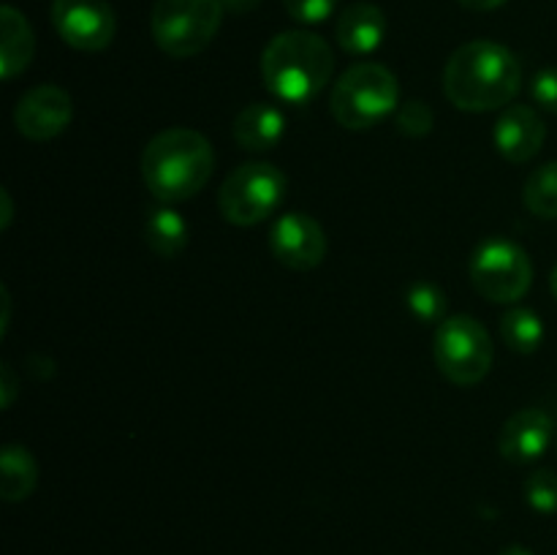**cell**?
Instances as JSON below:
<instances>
[{
    "label": "cell",
    "instance_id": "6da1fadb",
    "mask_svg": "<svg viewBox=\"0 0 557 555\" xmlns=\"http://www.w3.org/2000/svg\"><path fill=\"white\" fill-rule=\"evenodd\" d=\"M520 87V58L498 41H468L446 60L444 92L462 112H495L511 107Z\"/></svg>",
    "mask_w": 557,
    "mask_h": 555
},
{
    "label": "cell",
    "instance_id": "7a4b0ae2",
    "mask_svg": "<svg viewBox=\"0 0 557 555\" xmlns=\"http://www.w3.org/2000/svg\"><path fill=\"white\" fill-rule=\"evenodd\" d=\"M215 172L210 139L194 128H166L141 152V180L163 205H180L205 190Z\"/></svg>",
    "mask_w": 557,
    "mask_h": 555
},
{
    "label": "cell",
    "instance_id": "3957f363",
    "mask_svg": "<svg viewBox=\"0 0 557 555\" xmlns=\"http://www.w3.org/2000/svg\"><path fill=\"white\" fill-rule=\"evenodd\" d=\"M335 71L332 47L310 30L277 33L261 54V76L277 101L302 107L321 96Z\"/></svg>",
    "mask_w": 557,
    "mask_h": 555
},
{
    "label": "cell",
    "instance_id": "277c9868",
    "mask_svg": "<svg viewBox=\"0 0 557 555\" xmlns=\"http://www.w3.org/2000/svg\"><path fill=\"white\" fill-rule=\"evenodd\" d=\"M400 107L397 76L381 63H357L332 85V118L348 131H368L384 123Z\"/></svg>",
    "mask_w": 557,
    "mask_h": 555
},
{
    "label": "cell",
    "instance_id": "5b68a950",
    "mask_svg": "<svg viewBox=\"0 0 557 555\" xmlns=\"http://www.w3.org/2000/svg\"><path fill=\"white\" fill-rule=\"evenodd\" d=\"M223 22L221 0H156L150 11V33L169 58H194L205 52Z\"/></svg>",
    "mask_w": 557,
    "mask_h": 555
},
{
    "label": "cell",
    "instance_id": "8992f818",
    "mask_svg": "<svg viewBox=\"0 0 557 555\" xmlns=\"http://www.w3.org/2000/svg\"><path fill=\"white\" fill-rule=\"evenodd\" d=\"M433 357L441 373L457 386H473L493 370L495 343L487 326L468 313L446 316L433 335Z\"/></svg>",
    "mask_w": 557,
    "mask_h": 555
},
{
    "label": "cell",
    "instance_id": "52a82bcc",
    "mask_svg": "<svg viewBox=\"0 0 557 555\" xmlns=\"http://www.w3.org/2000/svg\"><path fill=\"white\" fill-rule=\"evenodd\" d=\"M286 174L267 161H250L234 169L218 190L221 215L234 226H256L281 207Z\"/></svg>",
    "mask_w": 557,
    "mask_h": 555
},
{
    "label": "cell",
    "instance_id": "ba28073f",
    "mask_svg": "<svg viewBox=\"0 0 557 555\" xmlns=\"http://www.w3.org/2000/svg\"><path fill=\"white\" fill-rule=\"evenodd\" d=\"M471 283L484 299L511 305L528 294L533 283L531 256L515 239H484L471 259Z\"/></svg>",
    "mask_w": 557,
    "mask_h": 555
},
{
    "label": "cell",
    "instance_id": "9c48e42d",
    "mask_svg": "<svg viewBox=\"0 0 557 555\" xmlns=\"http://www.w3.org/2000/svg\"><path fill=\"white\" fill-rule=\"evenodd\" d=\"M52 25L69 47L103 52L114 41L117 16L107 0H54Z\"/></svg>",
    "mask_w": 557,
    "mask_h": 555
},
{
    "label": "cell",
    "instance_id": "30bf717a",
    "mask_svg": "<svg viewBox=\"0 0 557 555\" xmlns=\"http://www.w3.org/2000/svg\"><path fill=\"white\" fill-rule=\"evenodd\" d=\"M326 232L308 212H286L275 221L270 232V250L283 267L297 272L315 270L324 261Z\"/></svg>",
    "mask_w": 557,
    "mask_h": 555
},
{
    "label": "cell",
    "instance_id": "8fae6325",
    "mask_svg": "<svg viewBox=\"0 0 557 555\" xmlns=\"http://www.w3.org/2000/svg\"><path fill=\"white\" fill-rule=\"evenodd\" d=\"M71 96L58 85H38L16 101L14 125L25 139L49 141L71 123Z\"/></svg>",
    "mask_w": 557,
    "mask_h": 555
},
{
    "label": "cell",
    "instance_id": "7c38bea8",
    "mask_svg": "<svg viewBox=\"0 0 557 555\" xmlns=\"http://www.w3.org/2000/svg\"><path fill=\"white\" fill-rule=\"evenodd\" d=\"M495 150L511 163H528L542 152L544 141H547V125L539 118L536 109L522 107V103H511L500 112L493 128Z\"/></svg>",
    "mask_w": 557,
    "mask_h": 555
},
{
    "label": "cell",
    "instance_id": "4fadbf2b",
    "mask_svg": "<svg viewBox=\"0 0 557 555\" xmlns=\"http://www.w3.org/2000/svg\"><path fill=\"white\" fill-rule=\"evenodd\" d=\"M555 424L553 417L542 408H522V411L511 414L506 424L500 428L498 435V452L509 462H533L547 452L549 441H553Z\"/></svg>",
    "mask_w": 557,
    "mask_h": 555
},
{
    "label": "cell",
    "instance_id": "5bb4252c",
    "mask_svg": "<svg viewBox=\"0 0 557 555\" xmlns=\"http://www.w3.org/2000/svg\"><path fill=\"white\" fill-rule=\"evenodd\" d=\"M335 33L348 54H373L386 38V16L375 3H351L337 20Z\"/></svg>",
    "mask_w": 557,
    "mask_h": 555
},
{
    "label": "cell",
    "instance_id": "9a60e30c",
    "mask_svg": "<svg viewBox=\"0 0 557 555\" xmlns=\"http://www.w3.org/2000/svg\"><path fill=\"white\" fill-rule=\"evenodd\" d=\"M286 136V118L275 103L253 101L234 118V141L248 152L275 150Z\"/></svg>",
    "mask_w": 557,
    "mask_h": 555
},
{
    "label": "cell",
    "instance_id": "2e32d148",
    "mask_svg": "<svg viewBox=\"0 0 557 555\" xmlns=\"http://www.w3.org/2000/svg\"><path fill=\"white\" fill-rule=\"evenodd\" d=\"M36 54V33L14 5L0 9V76L11 82L30 65Z\"/></svg>",
    "mask_w": 557,
    "mask_h": 555
},
{
    "label": "cell",
    "instance_id": "e0dca14e",
    "mask_svg": "<svg viewBox=\"0 0 557 555\" xmlns=\"http://www.w3.org/2000/svg\"><path fill=\"white\" fill-rule=\"evenodd\" d=\"M145 239L161 259H177V256L188 248V221H185L174 207H156V210L147 212L145 218Z\"/></svg>",
    "mask_w": 557,
    "mask_h": 555
},
{
    "label": "cell",
    "instance_id": "ac0fdd59",
    "mask_svg": "<svg viewBox=\"0 0 557 555\" xmlns=\"http://www.w3.org/2000/svg\"><path fill=\"white\" fill-rule=\"evenodd\" d=\"M38 484V466L30 449L20 444H5L0 455V495L9 504L30 498Z\"/></svg>",
    "mask_w": 557,
    "mask_h": 555
},
{
    "label": "cell",
    "instance_id": "d6986e66",
    "mask_svg": "<svg viewBox=\"0 0 557 555\" xmlns=\"http://www.w3.org/2000/svg\"><path fill=\"white\" fill-rule=\"evenodd\" d=\"M500 337L517 354H533L544 341V324L536 310L511 308L500 319Z\"/></svg>",
    "mask_w": 557,
    "mask_h": 555
},
{
    "label": "cell",
    "instance_id": "ffe728a7",
    "mask_svg": "<svg viewBox=\"0 0 557 555\" xmlns=\"http://www.w3.org/2000/svg\"><path fill=\"white\" fill-rule=\"evenodd\" d=\"M522 201L536 218H557V161L544 163L525 180Z\"/></svg>",
    "mask_w": 557,
    "mask_h": 555
},
{
    "label": "cell",
    "instance_id": "44dd1931",
    "mask_svg": "<svg viewBox=\"0 0 557 555\" xmlns=\"http://www.w3.org/2000/svg\"><path fill=\"white\" fill-rule=\"evenodd\" d=\"M406 305H408V313H411L413 319H419L422 324L438 326L441 321L446 319L449 299H446L444 288H441L438 283L417 281L411 288H408Z\"/></svg>",
    "mask_w": 557,
    "mask_h": 555
},
{
    "label": "cell",
    "instance_id": "7402d4cb",
    "mask_svg": "<svg viewBox=\"0 0 557 555\" xmlns=\"http://www.w3.org/2000/svg\"><path fill=\"white\" fill-rule=\"evenodd\" d=\"M525 501L531 504L533 511L539 515H555L557 511V473L553 468H539V471L528 473L525 484Z\"/></svg>",
    "mask_w": 557,
    "mask_h": 555
},
{
    "label": "cell",
    "instance_id": "603a6c76",
    "mask_svg": "<svg viewBox=\"0 0 557 555\" xmlns=\"http://www.w3.org/2000/svg\"><path fill=\"white\" fill-rule=\"evenodd\" d=\"M395 125L400 134L419 139V136H428L430 131H433L435 114H433V109H430L428 101H422V98H413V101H406L397 107Z\"/></svg>",
    "mask_w": 557,
    "mask_h": 555
},
{
    "label": "cell",
    "instance_id": "cb8c5ba5",
    "mask_svg": "<svg viewBox=\"0 0 557 555\" xmlns=\"http://www.w3.org/2000/svg\"><path fill=\"white\" fill-rule=\"evenodd\" d=\"M286 14L299 25H319L326 16H332L337 0H283Z\"/></svg>",
    "mask_w": 557,
    "mask_h": 555
},
{
    "label": "cell",
    "instance_id": "d4e9b609",
    "mask_svg": "<svg viewBox=\"0 0 557 555\" xmlns=\"http://www.w3.org/2000/svg\"><path fill=\"white\" fill-rule=\"evenodd\" d=\"M533 101L539 103L547 112L557 114V69H544L539 71L536 79L531 85Z\"/></svg>",
    "mask_w": 557,
    "mask_h": 555
},
{
    "label": "cell",
    "instance_id": "484cf974",
    "mask_svg": "<svg viewBox=\"0 0 557 555\" xmlns=\"http://www.w3.org/2000/svg\"><path fill=\"white\" fill-rule=\"evenodd\" d=\"M259 3L261 0H221L223 11H228V14H248V11H253Z\"/></svg>",
    "mask_w": 557,
    "mask_h": 555
},
{
    "label": "cell",
    "instance_id": "4316f807",
    "mask_svg": "<svg viewBox=\"0 0 557 555\" xmlns=\"http://www.w3.org/2000/svg\"><path fill=\"white\" fill-rule=\"evenodd\" d=\"M457 3L466 5V9H471V11H495V9H500L506 0H457Z\"/></svg>",
    "mask_w": 557,
    "mask_h": 555
},
{
    "label": "cell",
    "instance_id": "83f0119b",
    "mask_svg": "<svg viewBox=\"0 0 557 555\" xmlns=\"http://www.w3.org/2000/svg\"><path fill=\"white\" fill-rule=\"evenodd\" d=\"M11 400H14V373L9 365H3V406L9 408Z\"/></svg>",
    "mask_w": 557,
    "mask_h": 555
},
{
    "label": "cell",
    "instance_id": "f1b7e54d",
    "mask_svg": "<svg viewBox=\"0 0 557 555\" xmlns=\"http://www.w3.org/2000/svg\"><path fill=\"white\" fill-rule=\"evenodd\" d=\"M11 215H14V212H11V196H9V190H3V221H0V226L9 229Z\"/></svg>",
    "mask_w": 557,
    "mask_h": 555
},
{
    "label": "cell",
    "instance_id": "f546056e",
    "mask_svg": "<svg viewBox=\"0 0 557 555\" xmlns=\"http://www.w3.org/2000/svg\"><path fill=\"white\" fill-rule=\"evenodd\" d=\"M498 555H533V553L528 547H522V544H509V547L500 550Z\"/></svg>",
    "mask_w": 557,
    "mask_h": 555
},
{
    "label": "cell",
    "instance_id": "4dcf8cb0",
    "mask_svg": "<svg viewBox=\"0 0 557 555\" xmlns=\"http://www.w3.org/2000/svg\"><path fill=\"white\" fill-rule=\"evenodd\" d=\"M549 288H553V294H555V299H557V264H555V270H553V278H549Z\"/></svg>",
    "mask_w": 557,
    "mask_h": 555
}]
</instances>
